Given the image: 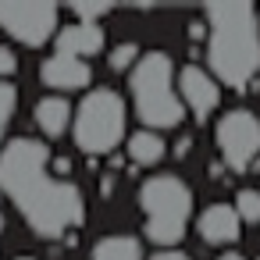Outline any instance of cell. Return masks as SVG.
Instances as JSON below:
<instances>
[{"label": "cell", "mask_w": 260, "mask_h": 260, "mask_svg": "<svg viewBox=\"0 0 260 260\" xmlns=\"http://www.w3.org/2000/svg\"><path fill=\"white\" fill-rule=\"evenodd\" d=\"M164 150H168V143H164V136L153 132V128H143V132H132V136H128V157H132L136 164H157V160L164 157Z\"/></svg>", "instance_id": "obj_13"}, {"label": "cell", "mask_w": 260, "mask_h": 260, "mask_svg": "<svg viewBox=\"0 0 260 260\" xmlns=\"http://www.w3.org/2000/svg\"><path fill=\"white\" fill-rule=\"evenodd\" d=\"M132 104L136 114L146 121V128H175L185 118V104L178 96V79H175V64L168 54L150 50L136 61L132 68Z\"/></svg>", "instance_id": "obj_3"}, {"label": "cell", "mask_w": 260, "mask_h": 260, "mask_svg": "<svg viewBox=\"0 0 260 260\" xmlns=\"http://www.w3.org/2000/svg\"><path fill=\"white\" fill-rule=\"evenodd\" d=\"M207 57L221 82L242 89L260 72V25L249 4H217L207 8Z\"/></svg>", "instance_id": "obj_2"}, {"label": "cell", "mask_w": 260, "mask_h": 260, "mask_svg": "<svg viewBox=\"0 0 260 260\" xmlns=\"http://www.w3.org/2000/svg\"><path fill=\"white\" fill-rule=\"evenodd\" d=\"M239 224H242V217H239V210L228 207V203H210V207L200 214V221H196L200 239L210 242V246H228V242H235V239H239Z\"/></svg>", "instance_id": "obj_10"}, {"label": "cell", "mask_w": 260, "mask_h": 260, "mask_svg": "<svg viewBox=\"0 0 260 260\" xmlns=\"http://www.w3.org/2000/svg\"><path fill=\"white\" fill-rule=\"evenodd\" d=\"M15 100H18L15 86L0 79V139H4V132H8V121H11V114H15Z\"/></svg>", "instance_id": "obj_16"}, {"label": "cell", "mask_w": 260, "mask_h": 260, "mask_svg": "<svg viewBox=\"0 0 260 260\" xmlns=\"http://www.w3.org/2000/svg\"><path fill=\"white\" fill-rule=\"evenodd\" d=\"M40 79H43V86H50V89H82V86H89L93 72H89V64L79 61V57L54 54V57H47V61L40 64Z\"/></svg>", "instance_id": "obj_9"}, {"label": "cell", "mask_w": 260, "mask_h": 260, "mask_svg": "<svg viewBox=\"0 0 260 260\" xmlns=\"http://www.w3.org/2000/svg\"><path fill=\"white\" fill-rule=\"evenodd\" d=\"M217 146L232 171H246L260 157V118L246 107L221 114L217 121Z\"/></svg>", "instance_id": "obj_6"}, {"label": "cell", "mask_w": 260, "mask_h": 260, "mask_svg": "<svg viewBox=\"0 0 260 260\" xmlns=\"http://www.w3.org/2000/svg\"><path fill=\"white\" fill-rule=\"evenodd\" d=\"M235 210H239L242 221L256 224L260 221V189H239L235 192Z\"/></svg>", "instance_id": "obj_15"}, {"label": "cell", "mask_w": 260, "mask_h": 260, "mask_svg": "<svg viewBox=\"0 0 260 260\" xmlns=\"http://www.w3.org/2000/svg\"><path fill=\"white\" fill-rule=\"evenodd\" d=\"M50 150L40 139H11L0 150V189H4L29 228L43 239H61L86 217L82 192L64 182L47 175Z\"/></svg>", "instance_id": "obj_1"}, {"label": "cell", "mask_w": 260, "mask_h": 260, "mask_svg": "<svg viewBox=\"0 0 260 260\" xmlns=\"http://www.w3.org/2000/svg\"><path fill=\"white\" fill-rule=\"evenodd\" d=\"M139 203L146 214V235L160 249H171L185 235V224H189V210H192L189 185L178 175H153L143 182Z\"/></svg>", "instance_id": "obj_4"}, {"label": "cell", "mask_w": 260, "mask_h": 260, "mask_svg": "<svg viewBox=\"0 0 260 260\" xmlns=\"http://www.w3.org/2000/svg\"><path fill=\"white\" fill-rule=\"evenodd\" d=\"M18 260H32V256H18Z\"/></svg>", "instance_id": "obj_23"}, {"label": "cell", "mask_w": 260, "mask_h": 260, "mask_svg": "<svg viewBox=\"0 0 260 260\" xmlns=\"http://www.w3.org/2000/svg\"><path fill=\"white\" fill-rule=\"evenodd\" d=\"M125 136V104L114 89H89L75 111V143L82 153H111Z\"/></svg>", "instance_id": "obj_5"}, {"label": "cell", "mask_w": 260, "mask_h": 260, "mask_svg": "<svg viewBox=\"0 0 260 260\" xmlns=\"http://www.w3.org/2000/svg\"><path fill=\"white\" fill-rule=\"evenodd\" d=\"M136 57H139L136 43H121V47H114V50H111V68H114V72H121V68L136 64Z\"/></svg>", "instance_id": "obj_17"}, {"label": "cell", "mask_w": 260, "mask_h": 260, "mask_svg": "<svg viewBox=\"0 0 260 260\" xmlns=\"http://www.w3.org/2000/svg\"><path fill=\"white\" fill-rule=\"evenodd\" d=\"M68 121H72V104L64 96H43L36 104V125L43 128V136L57 139L68 128Z\"/></svg>", "instance_id": "obj_12"}, {"label": "cell", "mask_w": 260, "mask_h": 260, "mask_svg": "<svg viewBox=\"0 0 260 260\" xmlns=\"http://www.w3.org/2000/svg\"><path fill=\"white\" fill-rule=\"evenodd\" d=\"M100 50H104V29L93 22H75V25H64L57 32V54L82 61L89 54H100Z\"/></svg>", "instance_id": "obj_11"}, {"label": "cell", "mask_w": 260, "mask_h": 260, "mask_svg": "<svg viewBox=\"0 0 260 260\" xmlns=\"http://www.w3.org/2000/svg\"><path fill=\"white\" fill-rule=\"evenodd\" d=\"M93 260H143V246L132 235H107L93 246Z\"/></svg>", "instance_id": "obj_14"}, {"label": "cell", "mask_w": 260, "mask_h": 260, "mask_svg": "<svg viewBox=\"0 0 260 260\" xmlns=\"http://www.w3.org/2000/svg\"><path fill=\"white\" fill-rule=\"evenodd\" d=\"M0 232H4V214H0Z\"/></svg>", "instance_id": "obj_22"}, {"label": "cell", "mask_w": 260, "mask_h": 260, "mask_svg": "<svg viewBox=\"0 0 260 260\" xmlns=\"http://www.w3.org/2000/svg\"><path fill=\"white\" fill-rule=\"evenodd\" d=\"M15 68H18V57H15V50L0 43V75H11Z\"/></svg>", "instance_id": "obj_19"}, {"label": "cell", "mask_w": 260, "mask_h": 260, "mask_svg": "<svg viewBox=\"0 0 260 260\" xmlns=\"http://www.w3.org/2000/svg\"><path fill=\"white\" fill-rule=\"evenodd\" d=\"M0 29H8L25 47H43L57 29L54 4H0Z\"/></svg>", "instance_id": "obj_7"}, {"label": "cell", "mask_w": 260, "mask_h": 260, "mask_svg": "<svg viewBox=\"0 0 260 260\" xmlns=\"http://www.w3.org/2000/svg\"><path fill=\"white\" fill-rule=\"evenodd\" d=\"M178 96H182V104H185L196 118H207V114L217 107L221 89H217V79H214L210 72H203V68H196V64H185V68L178 72Z\"/></svg>", "instance_id": "obj_8"}, {"label": "cell", "mask_w": 260, "mask_h": 260, "mask_svg": "<svg viewBox=\"0 0 260 260\" xmlns=\"http://www.w3.org/2000/svg\"><path fill=\"white\" fill-rule=\"evenodd\" d=\"M217 260H242V256H239V253H221Z\"/></svg>", "instance_id": "obj_21"}, {"label": "cell", "mask_w": 260, "mask_h": 260, "mask_svg": "<svg viewBox=\"0 0 260 260\" xmlns=\"http://www.w3.org/2000/svg\"><path fill=\"white\" fill-rule=\"evenodd\" d=\"M107 11H111L107 4H100V8H89V4H79V8H75V15H79V22H93V25H96V18H100V15H107Z\"/></svg>", "instance_id": "obj_18"}, {"label": "cell", "mask_w": 260, "mask_h": 260, "mask_svg": "<svg viewBox=\"0 0 260 260\" xmlns=\"http://www.w3.org/2000/svg\"><path fill=\"white\" fill-rule=\"evenodd\" d=\"M150 260H192V256H189L185 249H175V246H171V249H157Z\"/></svg>", "instance_id": "obj_20"}]
</instances>
